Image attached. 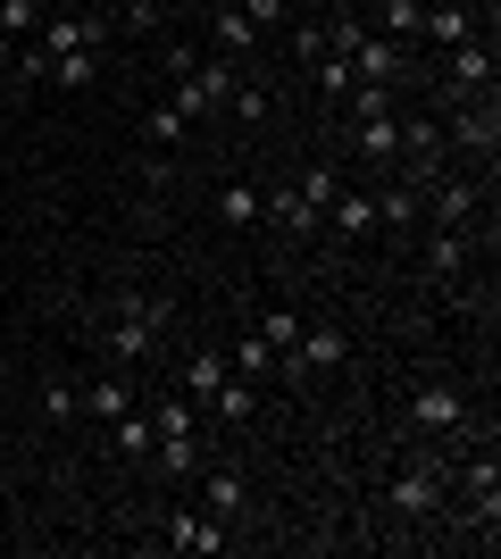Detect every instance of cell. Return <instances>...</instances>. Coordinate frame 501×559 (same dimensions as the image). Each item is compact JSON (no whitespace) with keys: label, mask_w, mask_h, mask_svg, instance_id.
<instances>
[{"label":"cell","mask_w":501,"mask_h":559,"mask_svg":"<svg viewBox=\"0 0 501 559\" xmlns=\"http://www.w3.org/2000/svg\"><path fill=\"white\" fill-rule=\"evenodd\" d=\"M159 334H167V301H159V293H118L109 326H100V350H109V368L143 376L151 359H159Z\"/></svg>","instance_id":"1"},{"label":"cell","mask_w":501,"mask_h":559,"mask_svg":"<svg viewBox=\"0 0 501 559\" xmlns=\"http://www.w3.org/2000/svg\"><path fill=\"white\" fill-rule=\"evenodd\" d=\"M343 359H351V334L343 326H301V343L276 359V376H285V384H318V376L343 368Z\"/></svg>","instance_id":"2"},{"label":"cell","mask_w":501,"mask_h":559,"mask_svg":"<svg viewBox=\"0 0 501 559\" xmlns=\"http://www.w3.org/2000/svg\"><path fill=\"white\" fill-rule=\"evenodd\" d=\"M443 142H460L468 159L493 167V151H501V109H493V93H485V100H452V109H443Z\"/></svg>","instance_id":"3"},{"label":"cell","mask_w":501,"mask_h":559,"mask_svg":"<svg viewBox=\"0 0 501 559\" xmlns=\"http://www.w3.org/2000/svg\"><path fill=\"white\" fill-rule=\"evenodd\" d=\"M443 476H452V460L418 451V460H409L402 476H393V492H384V501H393L402 518H434V510H443Z\"/></svg>","instance_id":"4"},{"label":"cell","mask_w":501,"mask_h":559,"mask_svg":"<svg viewBox=\"0 0 501 559\" xmlns=\"http://www.w3.org/2000/svg\"><path fill=\"white\" fill-rule=\"evenodd\" d=\"M34 43L50 50V59H68V50H100L109 43V17L100 9H43V34Z\"/></svg>","instance_id":"5"},{"label":"cell","mask_w":501,"mask_h":559,"mask_svg":"<svg viewBox=\"0 0 501 559\" xmlns=\"http://www.w3.org/2000/svg\"><path fill=\"white\" fill-rule=\"evenodd\" d=\"M485 93H493V50L485 43L443 50V109H452V100H485Z\"/></svg>","instance_id":"6"},{"label":"cell","mask_w":501,"mask_h":559,"mask_svg":"<svg viewBox=\"0 0 501 559\" xmlns=\"http://www.w3.org/2000/svg\"><path fill=\"white\" fill-rule=\"evenodd\" d=\"M159 535H167V551L217 559V551H226V518H210V510H176V518H159Z\"/></svg>","instance_id":"7"},{"label":"cell","mask_w":501,"mask_h":559,"mask_svg":"<svg viewBox=\"0 0 501 559\" xmlns=\"http://www.w3.org/2000/svg\"><path fill=\"white\" fill-rule=\"evenodd\" d=\"M409 426H418V435H460V426H468V401H460L452 384H418V393H409Z\"/></svg>","instance_id":"8"},{"label":"cell","mask_w":501,"mask_h":559,"mask_svg":"<svg viewBox=\"0 0 501 559\" xmlns=\"http://www.w3.org/2000/svg\"><path fill=\"white\" fill-rule=\"evenodd\" d=\"M126 409H143V384H134V368H109V376H93V384H84V418H109V426H118Z\"/></svg>","instance_id":"9"},{"label":"cell","mask_w":501,"mask_h":559,"mask_svg":"<svg viewBox=\"0 0 501 559\" xmlns=\"http://www.w3.org/2000/svg\"><path fill=\"white\" fill-rule=\"evenodd\" d=\"M418 201H427V217H434V226H477V201H485V192L468 185V176H434V185L418 192Z\"/></svg>","instance_id":"10"},{"label":"cell","mask_w":501,"mask_h":559,"mask_svg":"<svg viewBox=\"0 0 501 559\" xmlns=\"http://www.w3.org/2000/svg\"><path fill=\"white\" fill-rule=\"evenodd\" d=\"M201 510L210 518H226V526H235V518H251V485H242V467H201Z\"/></svg>","instance_id":"11"},{"label":"cell","mask_w":501,"mask_h":559,"mask_svg":"<svg viewBox=\"0 0 501 559\" xmlns=\"http://www.w3.org/2000/svg\"><path fill=\"white\" fill-rule=\"evenodd\" d=\"M477 259V226H434L427 234V276L434 284H460V267Z\"/></svg>","instance_id":"12"},{"label":"cell","mask_w":501,"mask_h":559,"mask_svg":"<svg viewBox=\"0 0 501 559\" xmlns=\"http://www.w3.org/2000/svg\"><path fill=\"white\" fill-rule=\"evenodd\" d=\"M260 217H267V226H276V234H293V242H301V234H318V226H326V210H310V201H301V192H293V185L260 192Z\"/></svg>","instance_id":"13"},{"label":"cell","mask_w":501,"mask_h":559,"mask_svg":"<svg viewBox=\"0 0 501 559\" xmlns=\"http://www.w3.org/2000/svg\"><path fill=\"white\" fill-rule=\"evenodd\" d=\"M418 34H427L434 50H460V43H477V9H468V0H434L427 17H418Z\"/></svg>","instance_id":"14"},{"label":"cell","mask_w":501,"mask_h":559,"mask_svg":"<svg viewBox=\"0 0 501 559\" xmlns=\"http://www.w3.org/2000/svg\"><path fill=\"white\" fill-rule=\"evenodd\" d=\"M210 409H217L226 426H251V418H260V393H251V376L226 368V376H217V393H210Z\"/></svg>","instance_id":"15"},{"label":"cell","mask_w":501,"mask_h":559,"mask_svg":"<svg viewBox=\"0 0 501 559\" xmlns=\"http://www.w3.org/2000/svg\"><path fill=\"white\" fill-rule=\"evenodd\" d=\"M143 401H151V435H201L192 393H143Z\"/></svg>","instance_id":"16"},{"label":"cell","mask_w":501,"mask_h":559,"mask_svg":"<svg viewBox=\"0 0 501 559\" xmlns=\"http://www.w3.org/2000/svg\"><path fill=\"white\" fill-rule=\"evenodd\" d=\"M326 226L334 234H377V192H334V201H326Z\"/></svg>","instance_id":"17"},{"label":"cell","mask_w":501,"mask_h":559,"mask_svg":"<svg viewBox=\"0 0 501 559\" xmlns=\"http://www.w3.org/2000/svg\"><path fill=\"white\" fill-rule=\"evenodd\" d=\"M151 460H159L167 476H201V467H210V451H201V435H159V443H151Z\"/></svg>","instance_id":"18"},{"label":"cell","mask_w":501,"mask_h":559,"mask_svg":"<svg viewBox=\"0 0 501 559\" xmlns=\"http://www.w3.org/2000/svg\"><path fill=\"white\" fill-rule=\"evenodd\" d=\"M377 226L384 234H418V185H384L377 192Z\"/></svg>","instance_id":"19"},{"label":"cell","mask_w":501,"mask_h":559,"mask_svg":"<svg viewBox=\"0 0 501 559\" xmlns=\"http://www.w3.org/2000/svg\"><path fill=\"white\" fill-rule=\"evenodd\" d=\"M368 9H377V34H393V43H418V17H427V0H368Z\"/></svg>","instance_id":"20"},{"label":"cell","mask_w":501,"mask_h":559,"mask_svg":"<svg viewBox=\"0 0 501 559\" xmlns=\"http://www.w3.org/2000/svg\"><path fill=\"white\" fill-rule=\"evenodd\" d=\"M251 50H260V25L242 9H217V59H251Z\"/></svg>","instance_id":"21"},{"label":"cell","mask_w":501,"mask_h":559,"mask_svg":"<svg viewBox=\"0 0 501 559\" xmlns=\"http://www.w3.org/2000/svg\"><path fill=\"white\" fill-rule=\"evenodd\" d=\"M343 109H351V126H384V117H393V84H351Z\"/></svg>","instance_id":"22"},{"label":"cell","mask_w":501,"mask_h":559,"mask_svg":"<svg viewBox=\"0 0 501 559\" xmlns=\"http://www.w3.org/2000/svg\"><path fill=\"white\" fill-rule=\"evenodd\" d=\"M25 34H43V0H0V43L17 50Z\"/></svg>","instance_id":"23"},{"label":"cell","mask_w":501,"mask_h":559,"mask_svg":"<svg viewBox=\"0 0 501 559\" xmlns=\"http://www.w3.org/2000/svg\"><path fill=\"white\" fill-rule=\"evenodd\" d=\"M293 192H301V201H310V210H326L334 192H343V176H334L326 159H310V167H301V176H293Z\"/></svg>","instance_id":"24"},{"label":"cell","mask_w":501,"mask_h":559,"mask_svg":"<svg viewBox=\"0 0 501 559\" xmlns=\"http://www.w3.org/2000/svg\"><path fill=\"white\" fill-rule=\"evenodd\" d=\"M226 368H235V376H267V368H276V343H267V334L251 326V334L235 343V359H226Z\"/></svg>","instance_id":"25"},{"label":"cell","mask_w":501,"mask_h":559,"mask_svg":"<svg viewBox=\"0 0 501 559\" xmlns=\"http://www.w3.org/2000/svg\"><path fill=\"white\" fill-rule=\"evenodd\" d=\"M75 409H84V384H68V376H50V384H43V418H50V426H68Z\"/></svg>","instance_id":"26"},{"label":"cell","mask_w":501,"mask_h":559,"mask_svg":"<svg viewBox=\"0 0 501 559\" xmlns=\"http://www.w3.org/2000/svg\"><path fill=\"white\" fill-rule=\"evenodd\" d=\"M217 376H226V359H217V350H192V359H184V393H192V401H210V393H217Z\"/></svg>","instance_id":"27"},{"label":"cell","mask_w":501,"mask_h":559,"mask_svg":"<svg viewBox=\"0 0 501 559\" xmlns=\"http://www.w3.org/2000/svg\"><path fill=\"white\" fill-rule=\"evenodd\" d=\"M226 109H235L242 126H260V117H267V84H260V75H235V93H226Z\"/></svg>","instance_id":"28"},{"label":"cell","mask_w":501,"mask_h":559,"mask_svg":"<svg viewBox=\"0 0 501 559\" xmlns=\"http://www.w3.org/2000/svg\"><path fill=\"white\" fill-rule=\"evenodd\" d=\"M151 443H159V435H151V409H126L118 418V451L126 460H151Z\"/></svg>","instance_id":"29"},{"label":"cell","mask_w":501,"mask_h":559,"mask_svg":"<svg viewBox=\"0 0 501 559\" xmlns=\"http://www.w3.org/2000/svg\"><path fill=\"white\" fill-rule=\"evenodd\" d=\"M217 217H226V226H260V192H251V185H226V192H217Z\"/></svg>","instance_id":"30"},{"label":"cell","mask_w":501,"mask_h":559,"mask_svg":"<svg viewBox=\"0 0 501 559\" xmlns=\"http://www.w3.org/2000/svg\"><path fill=\"white\" fill-rule=\"evenodd\" d=\"M143 134L159 142V151H167V142H184V109H176V100H159V109H143Z\"/></svg>","instance_id":"31"},{"label":"cell","mask_w":501,"mask_h":559,"mask_svg":"<svg viewBox=\"0 0 501 559\" xmlns=\"http://www.w3.org/2000/svg\"><path fill=\"white\" fill-rule=\"evenodd\" d=\"M359 159H393V142H402V117H384V126H359Z\"/></svg>","instance_id":"32"},{"label":"cell","mask_w":501,"mask_h":559,"mask_svg":"<svg viewBox=\"0 0 501 559\" xmlns=\"http://www.w3.org/2000/svg\"><path fill=\"white\" fill-rule=\"evenodd\" d=\"M93 50H68V59H50V84H68V93H84V84H93Z\"/></svg>","instance_id":"33"},{"label":"cell","mask_w":501,"mask_h":559,"mask_svg":"<svg viewBox=\"0 0 501 559\" xmlns=\"http://www.w3.org/2000/svg\"><path fill=\"white\" fill-rule=\"evenodd\" d=\"M301 326H310V318H293V309H267V318H260V334L276 343V359H285V350L301 343Z\"/></svg>","instance_id":"34"},{"label":"cell","mask_w":501,"mask_h":559,"mask_svg":"<svg viewBox=\"0 0 501 559\" xmlns=\"http://www.w3.org/2000/svg\"><path fill=\"white\" fill-rule=\"evenodd\" d=\"M310 84H318L326 100H343V93H351V68H343V59L326 50V59H310Z\"/></svg>","instance_id":"35"},{"label":"cell","mask_w":501,"mask_h":559,"mask_svg":"<svg viewBox=\"0 0 501 559\" xmlns=\"http://www.w3.org/2000/svg\"><path fill=\"white\" fill-rule=\"evenodd\" d=\"M242 17H251V25L267 34V25H285V0H242Z\"/></svg>","instance_id":"36"},{"label":"cell","mask_w":501,"mask_h":559,"mask_svg":"<svg viewBox=\"0 0 501 559\" xmlns=\"http://www.w3.org/2000/svg\"><path fill=\"white\" fill-rule=\"evenodd\" d=\"M100 17H126V25H151V0H109Z\"/></svg>","instance_id":"37"},{"label":"cell","mask_w":501,"mask_h":559,"mask_svg":"<svg viewBox=\"0 0 501 559\" xmlns=\"http://www.w3.org/2000/svg\"><path fill=\"white\" fill-rule=\"evenodd\" d=\"M285 9H301V0H285Z\"/></svg>","instance_id":"38"},{"label":"cell","mask_w":501,"mask_h":559,"mask_svg":"<svg viewBox=\"0 0 501 559\" xmlns=\"http://www.w3.org/2000/svg\"><path fill=\"white\" fill-rule=\"evenodd\" d=\"M151 9H167V0H151Z\"/></svg>","instance_id":"39"}]
</instances>
